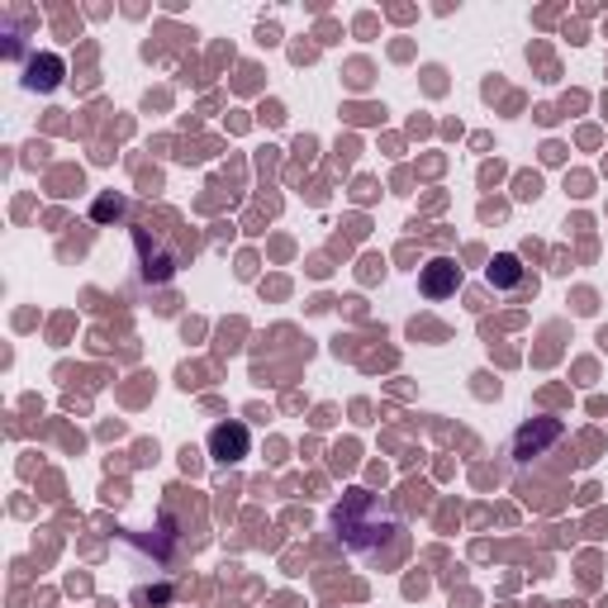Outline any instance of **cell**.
Returning <instances> with one entry per match:
<instances>
[{"mask_svg": "<svg viewBox=\"0 0 608 608\" xmlns=\"http://www.w3.org/2000/svg\"><path fill=\"white\" fill-rule=\"evenodd\" d=\"M485 276H489V286H495L499 295H519L528 286V271H523V262L513 252H499L495 262H489Z\"/></svg>", "mask_w": 608, "mask_h": 608, "instance_id": "6", "label": "cell"}, {"mask_svg": "<svg viewBox=\"0 0 608 608\" xmlns=\"http://www.w3.org/2000/svg\"><path fill=\"white\" fill-rule=\"evenodd\" d=\"M566 447V423L561 419H528L519 433H513V447L509 457L519 471H533V466H542L547 457H561Z\"/></svg>", "mask_w": 608, "mask_h": 608, "instance_id": "2", "label": "cell"}, {"mask_svg": "<svg viewBox=\"0 0 608 608\" xmlns=\"http://www.w3.org/2000/svg\"><path fill=\"white\" fill-rule=\"evenodd\" d=\"M124 210V200H100L96 204V219H110V214H120Z\"/></svg>", "mask_w": 608, "mask_h": 608, "instance_id": "7", "label": "cell"}, {"mask_svg": "<svg viewBox=\"0 0 608 608\" xmlns=\"http://www.w3.org/2000/svg\"><path fill=\"white\" fill-rule=\"evenodd\" d=\"M62 76H67V62H62L58 53H38V58L24 62V90H38V96L58 90Z\"/></svg>", "mask_w": 608, "mask_h": 608, "instance_id": "5", "label": "cell"}, {"mask_svg": "<svg viewBox=\"0 0 608 608\" xmlns=\"http://www.w3.org/2000/svg\"><path fill=\"white\" fill-rule=\"evenodd\" d=\"M457 286H461V266L451 262V257H433V262L419 271V290L429 295V300H447V295H457Z\"/></svg>", "mask_w": 608, "mask_h": 608, "instance_id": "4", "label": "cell"}, {"mask_svg": "<svg viewBox=\"0 0 608 608\" xmlns=\"http://www.w3.org/2000/svg\"><path fill=\"white\" fill-rule=\"evenodd\" d=\"M333 533L352 556L367 561H395L405 547V523L395 519V509L371 489H352L343 495V504L333 509Z\"/></svg>", "mask_w": 608, "mask_h": 608, "instance_id": "1", "label": "cell"}, {"mask_svg": "<svg viewBox=\"0 0 608 608\" xmlns=\"http://www.w3.org/2000/svg\"><path fill=\"white\" fill-rule=\"evenodd\" d=\"M248 451H252L248 423H219V429H210V457L219 466H238Z\"/></svg>", "mask_w": 608, "mask_h": 608, "instance_id": "3", "label": "cell"}]
</instances>
